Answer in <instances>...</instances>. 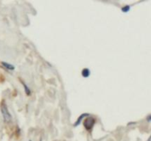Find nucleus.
Instances as JSON below:
<instances>
[{"label":"nucleus","instance_id":"obj_8","mask_svg":"<svg viewBox=\"0 0 151 141\" xmlns=\"http://www.w3.org/2000/svg\"><path fill=\"white\" fill-rule=\"evenodd\" d=\"M147 120L148 121H151V115H149V116L147 117Z\"/></svg>","mask_w":151,"mask_h":141},{"label":"nucleus","instance_id":"obj_7","mask_svg":"<svg viewBox=\"0 0 151 141\" xmlns=\"http://www.w3.org/2000/svg\"><path fill=\"white\" fill-rule=\"evenodd\" d=\"M122 10L124 13H127V12H128L130 10V6L129 5H126V6H125V7H123L122 8Z\"/></svg>","mask_w":151,"mask_h":141},{"label":"nucleus","instance_id":"obj_4","mask_svg":"<svg viewBox=\"0 0 151 141\" xmlns=\"http://www.w3.org/2000/svg\"><path fill=\"white\" fill-rule=\"evenodd\" d=\"M2 65L4 67L6 68L8 70H14L15 67L13 66V65H11L10 63H4V62H2Z\"/></svg>","mask_w":151,"mask_h":141},{"label":"nucleus","instance_id":"obj_6","mask_svg":"<svg viewBox=\"0 0 151 141\" xmlns=\"http://www.w3.org/2000/svg\"><path fill=\"white\" fill-rule=\"evenodd\" d=\"M22 84H23V85H24V89H25V92H26V93L27 94V95H30V89H29V88L27 87L23 82H21Z\"/></svg>","mask_w":151,"mask_h":141},{"label":"nucleus","instance_id":"obj_1","mask_svg":"<svg viewBox=\"0 0 151 141\" xmlns=\"http://www.w3.org/2000/svg\"><path fill=\"white\" fill-rule=\"evenodd\" d=\"M1 112L2 114L4 121L6 123H10L11 120H12V116H11V114L10 113L8 109L6 104L4 101L1 104Z\"/></svg>","mask_w":151,"mask_h":141},{"label":"nucleus","instance_id":"obj_10","mask_svg":"<svg viewBox=\"0 0 151 141\" xmlns=\"http://www.w3.org/2000/svg\"><path fill=\"white\" fill-rule=\"evenodd\" d=\"M30 141H31V140H30Z\"/></svg>","mask_w":151,"mask_h":141},{"label":"nucleus","instance_id":"obj_9","mask_svg":"<svg viewBox=\"0 0 151 141\" xmlns=\"http://www.w3.org/2000/svg\"><path fill=\"white\" fill-rule=\"evenodd\" d=\"M150 140H151V137H150V139L148 140V141H150Z\"/></svg>","mask_w":151,"mask_h":141},{"label":"nucleus","instance_id":"obj_5","mask_svg":"<svg viewBox=\"0 0 151 141\" xmlns=\"http://www.w3.org/2000/svg\"><path fill=\"white\" fill-rule=\"evenodd\" d=\"M87 116H88V114H83V115H80V116L79 117V118L77 119V121H76V123H75V126H77L79 125L80 123V121L83 120V118H84V117H87Z\"/></svg>","mask_w":151,"mask_h":141},{"label":"nucleus","instance_id":"obj_2","mask_svg":"<svg viewBox=\"0 0 151 141\" xmlns=\"http://www.w3.org/2000/svg\"><path fill=\"white\" fill-rule=\"evenodd\" d=\"M84 126L87 130H90L94 124V119L93 118H87L84 121Z\"/></svg>","mask_w":151,"mask_h":141},{"label":"nucleus","instance_id":"obj_3","mask_svg":"<svg viewBox=\"0 0 151 141\" xmlns=\"http://www.w3.org/2000/svg\"><path fill=\"white\" fill-rule=\"evenodd\" d=\"M90 70H89L88 68H83V70H82V76L83 77H89V75H90Z\"/></svg>","mask_w":151,"mask_h":141}]
</instances>
